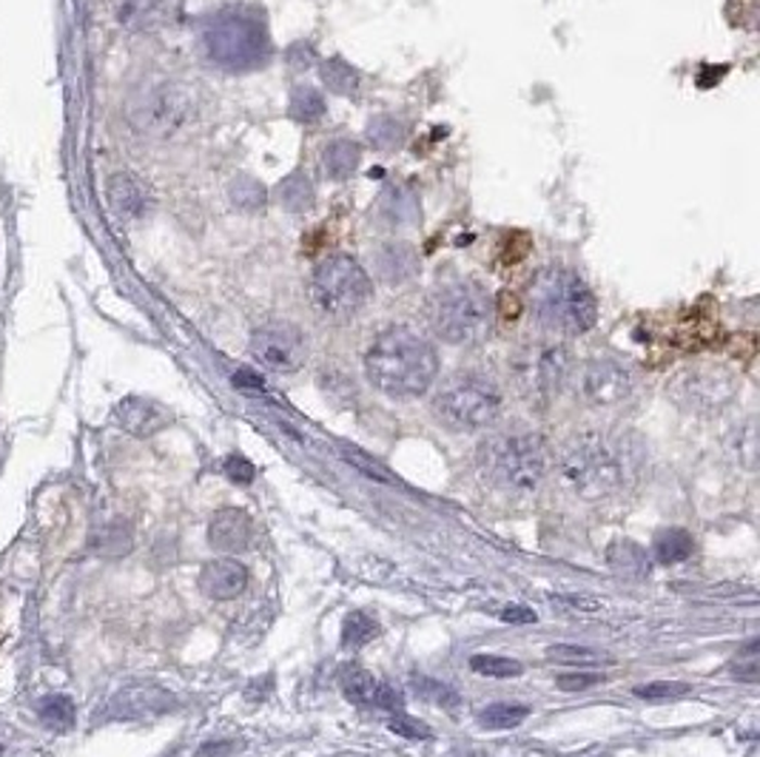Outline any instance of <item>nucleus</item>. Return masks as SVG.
Masks as SVG:
<instances>
[{"label": "nucleus", "instance_id": "nucleus-1", "mask_svg": "<svg viewBox=\"0 0 760 757\" xmlns=\"http://www.w3.org/2000/svg\"><path fill=\"white\" fill-rule=\"evenodd\" d=\"M365 376L384 396L416 399L436 382L439 353L422 333L396 325L370 342L365 353Z\"/></svg>", "mask_w": 760, "mask_h": 757}, {"label": "nucleus", "instance_id": "nucleus-2", "mask_svg": "<svg viewBox=\"0 0 760 757\" xmlns=\"http://www.w3.org/2000/svg\"><path fill=\"white\" fill-rule=\"evenodd\" d=\"M535 323L556 337H579L598 323V302L584 279L570 268H544L530 286Z\"/></svg>", "mask_w": 760, "mask_h": 757}, {"label": "nucleus", "instance_id": "nucleus-3", "mask_svg": "<svg viewBox=\"0 0 760 757\" xmlns=\"http://www.w3.org/2000/svg\"><path fill=\"white\" fill-rule=\"evenodd\" d=\"M476 465L490 488L507 495H528L539 490L547 472V451L539 436L524 430L487 436L479 451Z\"/></svg>", "mask_w": 760, "mask_h": 757}, {"label": "nucleus", "instance_id": "nucleus-4", "mask_svg": "<svg viewBox=\"0 0 760 757\" xmlns=\"http://www.w3.org/2000/svg\"><path fill=\"white\" fill-rule=\"evenodd\" d=\"M208 61L223 72H254L271 61V38L265 23L245 9H223L208 17L203 29Z\"/></svg>", "mask_w": 760, "mask_h": 757}, {"label": "nucleus", "instance_id": "nucleus-5", "mask_svg": "<svg viewBox=\"0 0 760 757\" xmlns=\"http://www.w3.org/2000/svg\"><path fill=\"white\" fill-rule=\"evenodd\" d=\"M626 470L630 462L624 444L604 433L575 436V442L561 456V476L587 502L616 495L624 488Z\"/></svg>", "mask_w": 760, "mask_h": 757}, {"label": "nucleus", "instance_id": "nucleus-6", "mask_svg": "<svg viewBox=\"0 0 760 757\" xmlns=\"http://www.w3.org/2000/svg\"><path fill=\"white\" fill-rule=\"evenodd\" d=\"M493 305L487 293L476 282H451L442 286L428 305V319L436 337L447 345L470 348L484 342L493 328Z\"/></svg>", "mask_w": 760, "mask_h": 757}, {"label": "nucleus", "instance_id": "nucleus-7", "mask_svg": "<svg viewBox=\"0 0 760 757\" xmlns=\"http://www.w3.org/2000/svg\"><path fill=\"white\" fill-rule=\"evenodd\" d=\"M502 411V388L490 376L473 370L451 376L433 399V413L453 430H484L496 425Z\"/></svg>", "mask_w": 760, "mask_h": 757}, {"label": "nucleus", "instance_id": "nucleus-8", "mask_svg": "<svg viewBox=\"0 0 760 757\" xmlns=\"http://www.w3.org/2000/svg\"><path fill=\"white\" fill-rule=\"evenodd\" d=\"M200 103L191 86L177 80H160L140 89L128 103V123L143 137L172 140L194 123Z\"/></svg>", "mask_w": 760, "mask_h": 757}, {"label": "nucleus", "instance_id": "nucleus-9", "mask_svg": "<svg viewBox=\"0 0 760 757\" xmlns=\"http://www.w3.org/2000/svg\"><path fill=\"white\" fill-rule=\"evenodd\" d=\"M368 270L354 256L333 254L317 265L311 277V302L325 319L345 323L356 316L370 300Z\"/></svg>", "mask_w": 760, "mask_h": 757}, {"label": "nucleus", "instance_id": "nucleus-10", "mask_svg": "<svg viewBox=\"0 0 760 757\" xmlns=\"http://www.w3.org/2000/svg\"><path fill=\"white\" fill-rule=\"evenodd\" d=\"M510 374L530 405H549L570 379V353L558 342H535L512 356Z\"/></svg>", "mask_w": 760, "mask_h": 757}, {"label": "nucleus", "instance_id": "nucleus-11", "mask_svg": "<svg viewBox=\"0 0 760 757\" xmlns=\"http://www.w3.org/2000/svg\"><path fill=\"white\" fill-rule=\"evenodd\" d=\"M251 359L271 374H296L308 359V339L291 323H265L251 333Z\"/></svg>", "mask_w": 760, "mask_h": 757}, {"label": "nucleus", "instance_id": "nucleus-12", "mask_svg": "<svg viewBox=\"0 0 760 757\" xmlns=\"http://www.w3.org/2000/svg\"><path fill=\"white\" fill-rule=\"evenodd\" d=\"M633 388V370L616 359H590L581 370V396L595 407H612L624 402Z\"/></svg>", "mask_w": 760, "mask_h": 757}, {"label": "nucleus", "instance_id": "nucleus-13", "mask_svg": "<svg viewBox=\"0 0 760 757\" xmlns=\"http://www.w3.org/2000/svg\"><path fill=\"white\" fill-rule=\"evenodd\" d=\"M732 390H735V384H732L730 376L718 374V370H689L672 384L677 402H684L689 407H707V411L730 402Z\"/></svg>", "mask_w": 760, "mask_h": 757}, {"label": "nucleus", "instance_id": "nucleus-14", "mask_svg": "<svg viewBox=\"0 0 760 757\" xmlns=\"http://www.w3.org/2000/svg\"><path fill=\"white\" fill-rule=\"evenodd\" d=\"M106 197L112 211L123 223H143L151 211H154V194H151V188L145 186L140 177H135V174L128 172L114 174L106 186Z\"/></svg>", "mask_w": 760, "mask_h": 757}, {"label": "nucleus", "instance_id": "nucleus-15", "mask_svg": "<svg viewBox=\"0 0 760 757\" xmlns=\"http://www.w3.org/2000/svg\"><path fill=\"white\" fill-rule=\"evenodd\" d=\"M114 419L126 433L137 436V439H151L160 430H166L172 425V413L154 399L145 396H126L114 411Z\"/></svg>", "mask_w": 760, "mask_h": 757}, {"label": "nucleus", "instance_id": "nucleus-16", "mask_svg": "<svg viewBox=\"0 0 760 757\" xmlns=\"http://www.w3.org/2000/svg\"><path fill=\"white\" fill-rule=\"evenodd\" d=\"M200 590L212 601H233L249 590V567L237 558H214L200 570Z\"/></svg>", "mask_w": 760, "mask_h": 757}, {"label": "nucleus", "instance_id": "nucleus-17", "mask_svg": "<svg viewBox=\"0 0 760 757\" xmlns=\"http://www.w3.org/2000/svg\"><path fill=\"white\" fill-rule=\"evenodd\" d=\"M254 539V521L240 507H223L208 521V544L217 553H242Z\"/></svg>", "mask_w": 760, "mask_h": 757}, {"label": "nucleus", "instance_id": "nucleus-18", "mask_svg": "<svg viewBox=\"0 0 760 757\" xmlns=\"http://www.w3.org/2000/svg\"><path fill=\"white\" fill-rule=\"evenodd\" d=\"M419 254L407 242H384L373 256V270L388 286H402L419 274Z\"/></svg>", "mask_w": 760, "mask_h": 757}, {"label": "nucleus", "instance_id": "nucleus-19", "mask_svg": "<svg viewBox=\"0 0 760 757\" xmlns=\"http://www.w3.org/2000/svg\"><path fill=\"white\" fill-rule=\"evenodd\" d=\"M362 149L354 140H333L328 149L322 151V172L328 180L342 182L359 168Z\"/></svg>", "mask_w": 760, "mask_h": 757}, {"label": "nucleus", "instance_id": "nucleus-20", "mask_svg": "<svg viewBox=\"0 0 760 757\" xmlns=\"http://www.w3.org/2000/svg\"><path fill=\"white\" fill-rule=\"evenodd\" d=\"M277 203L291 214H305L317 203V188L311 182L308 174L294 172L277 186Z\"/></svg>", "mask_w": 760, "mask_h": 757}, {"label": "nucleus", "instance_id": "nucleus-21", "mask_svg": "<svg viewBox=\"0 0 760 757\" xmlns=\"http://www.w3.org/2000/svg\"><path fill=\"white\" fill-rule=\"evenodd\" d=\"M695 541L693 535L681 527H670V530H661L653 541V555L658 564H681L686 558H693Z\"/></svg>", "mask_w": 760, "mask_h": 757}, {"label": "nucleus", "instance_id": "nucleus-22", "mask_svg": "<svg viewBox=\"0 0 760 757\" xmlns=\"http://www.w3.org/2000/svg\"><path fill=\"white\" fill-rule=\"evenodd\" d=\"M379 211L393 226H410L419 217V203H416V197L407 188L391 186L382 194V200H379Z\"/></svg>", "mask_w": 760, "mask_h": 757}, {"label": "nucleus", "instance_id": "nucleus-23", "mask_svg": "<svg viewBox=\"0 0 760 757\" xmlns=\"http://www.w3.org/2000/svg\"><path fill=\"white\" fill-rule=\"evenodd\" d=\"M339 686L345 692V697L356 706L373 704V692H377V681L368 669H362L359 664H345L339 669Z\"/></svg>", "mask_w": 760, "mask_h": 757}, {"label": "nucleus", "instance_id": "nucleus-24", "mask_svg": "<svg viewBox=\"0 0 760 757\" xmlns=\"http://www.w3.org/2000/svg\"><path fill=\"white\" fill-rule=\"evenodd\" d=\"M547 658L565 667H601V664H612V655L604 649H595L587 644H553L547 649Z\"/></svg>", "mask_w": 760, "mask_h": 757}, {"label": "nucleus", "instance_id": "nucleus-25", "mask_svg": "<svg viewBox=\"0 0 760 757\" xmlns=\"http://www.w3.org/2000/svg\"><path fill=\"white\" fill-rule=\"evenodd\" d=\"M228 200H231L233 209L242 211V214H256V211H263L265 203H268V191H265L263 182L254 180V177H237V180L228 186Z\"/></svg>", "mask_w": 760, "mask_h": 757}, {"label": "nucleus", "instance_id": "nucleus-26", "mask_svg": "<svg viewBox=\"0 0 760 757\" xmlns=\"http://www.w3.org/2000/svg\"><path fill=\"white\" fill-rule=\"evenodd\" d=\"M38 715L43 720V727H49L52 732H68L77 720L75 704L66 695H49L46 701H40Z\"/></svg>", "mask_w": 760, "mask_h": 757}, {"label": "nucleus", "instance_id": "nucleus-27", "mask_svg": "<svg viewBox=\"0 0 760 757\" xmlns=\"http://www.w3.org/2000/svg\"><path fill=\"white\" fill-rule=\"evenodd\" d=\"M288 112H291V117L300 123L322 121V114H325L322 91L314 89V86H294V91H291V103H288Z\"/></svg>", "mask_w": 760, "mask_h": 757}, {"label": "nucleus", "instance_id": "nucleus-28", "mask_svg": "<svg viewBox=\"0 0 760 757\" xmlns=\"http://www.w3.org/2000/svg\"><path fill=\"white\" fill-rule=\"evenodd\" d=\"M319 75H322V83L333 91V94H356L362 80L359 72H356L347 61H342V58L325 61L322 68H319Z\"/></svg>", "mask_w": 760, "mask_h": 757}, {"label": "nucleus", "instance_id": "nucleus-29", "mask_svg": "<svg viewBox=\"0 0 760 757\" xmlns=\"http://www.w3.org/2000/svg\"><path fill=\"white\" fill-rule=\"evenodd\" d=\"M377 635H379L377 618L368 613H362V609L347 615L345 623H342V644H345L347 649H362V646L370 644Z\"/></svg>", "mask_w": 760, "mask_h": 757}, {"label": "nucleus", "instance_id": "nucleus-30", "mask_svg": "<svg viewBox=\"0 0 760 757\" xmlns=\"http://www.w3.org/2000/svg\"><path fill=\"white\" fill-rule=\"evenodd\" d=\"M405 135H407L405 123L391 117V114L373 117V121L368 123V140L373 149H382V151L396 149V146L405 143Z\"/></svg>", "mask_w": 760, "mask_h": 757}, {"label": "nucleus", "instance_id": "nucleus-31", "mask_svg": "<svg viewBox=\"0 0 760 757\" xmlns=\"http://www.w3.org/2000/svg\"><path fill=\"white\" fill-rule=\"evenodd\" d=\"M339 453H342L347 465L356 467L365 479H373L379 481V484H396V476H393L382 462H377V458L368 456V453L359 451V447H354V444H339Z\"/></svg>", "mask_w": 760, "mask_h": 757}, {"label": "nucleus", "instance_id": "nucleus-32", "mask_svg": "<svg viewBox=\"0 0 760 757\" xmlns=\"http://www.w3.org/2000/svg\"><path fill=\"white\" fill-rule=\"evenodd\" d=\"M530 715L528 706L521 704H490L479 712V723L487 729H516Z\"/></svg>", "mask_w": 760, "mask_h": 757}, {"label": "nucleus", "instance_id": "nucleus-33", "mask_svg": "<svg viewBox=\"0 0 760 757\" xmlns=\"http://www.w3.org/2000/svg\"><path fill=\"white\" fill-rule=\"evenodd\" d=\"M131 530H128L123 521H114V525L103 527V530L94 535V541H91V547H94V553L98 555H114V558H121V555H126L128 550H131Z\"/></svg>", "mask_w": 760, "mask_h": 757}, {"label": "nucleus", "instance_id": "nucleus-34", "mask_svg": "<svg viewBox=\"0 0 760 757\" xmlns=\"http://www.w3.org/2000/svg\"><path fill=\"white\" fill-rule=\"evenodd\" d=\"M163 12V0H126L121 9V23L131 29H149Z\"/></svg>", "mask_w": 760, "mask_h": 757}, {"label": "nucleus", "instance_id": "nucleus-35", "mask_svg": "<svg viewBox=\"0 0 760 757\" xmlns=\"http://www.w3.org/2000/svg\"><path fill=\"white\" fill-rule=\"evenodd\" d=\"M414 690H416V695L425 697V701H430V704L442 706V709H459L461 706L459 692L453 690V686H447V683L433 681V678L414 676Z\"/></svg>", "mask_w": 760, "mask_h": 757}, {"label": "nucleus", "instance_id": "nucleus-36", "mask_svg": "<svg viewBox=\"0 0 760 757\" xmlns=\"http://www.w3.org/2000/svg\"><path fill=\"white\" fill-rule=\"evenodd\" d=\"M470 669L476 676L487 678H519L524 672L516 658H502V655H473L470 658Z\"/></svg>", "mask_w": 760, "mask_h": 757}, {"label": "nucleus", "instance_id": "nucleus-37", "mask_svg": "<svg viewBox=\"0 0 760 757\" xmlns=\"http://www.w3.org/2000/svg\"><path fill=\"white\" fill-rule=\"evenodd\" d=\"M610 564L618 572H624V576H644L649 570L647 553L635 547V544H630V541L610 547Z\"/></svg>", "mask_w": 760, "mask_h": 757}, {"label": "nucleus", "instance_id": "nucleus-38", "mask_svg": "<svg viewBox=\"0 0 760 757\" xmlns=\"http://www.w3.org/2000/svg\"><path fill=\"white\" fill-rule=\"evenodd\" d=\"M689 683H677V681H655V683H644V686H635V695L644 697V701H675V697L689 695Z\"/></svg>", "mask_w": 760, "mask_h": 757}, {"label": "nucleus", "instance_id": "nucleus-39", "mask_svg": "<svg viewBox=\"0 0 760 757\" xmlns=\"http://www.w3.org/2000/svg\"><path fill=\"white\" fill-rule=\"evenodd\" d=\"M391 732L393 735H400V737H407V741H428L430 737V727L428 723H422V720H416V718H410V715H405V712H396L391 718Z\"/></svg>", "mask_w": 760, "mask_h": 757}, {"label": "nucleus", "instance_id": "nucleus-40", "mask_svg": "<svg viewBox=\"0 0 760 757\" xmlns=\"http://www.w3.org/2000/svg\"><path fill=\"white\" fill-rule=\"evenodd\" d=\"M735 676L740 681H758L760 676V658H758V641H749L744 646V653L735 658Z\"/></svg>", "mask_w": 760, "mask_h": 757}, {"label": "nucleus", "instance_id": "nucleus-41", "mask_svg": "<svg viewBox=\"0 0 760 757\" xmlns=\"http://www.w3.org/2000/svg\"><path fill=\"white\" fill-rule=\"evenodd\" d=\"M373 704L384 712H405V695L402 690H396L393 683H377V692H373Z\"/></svg>", "mask_w": 760, "mask_h": 757}, {"label": "nucleus", "instance_id": "nucleus-42", "mask_svg": "<svg viewBox=\"0 0 760 757\" xmlns=\"http://www.w3.org/2000/svg\"><path fill=\"white\" fill-rule=\"evenodd\" d=\"M604 678L598 672H570V676H558L556 686L565 692H584L590 686H598Z\"/></svg>", "mask_w": 760, "mask_h": 757}, {"label": "nucleus", "instance_id": "nucleus-43", "mask_svg": "<svg viewBox=\"0 0 760 757\" xmlns=\"http://www.w3.org/2000/svg\"><path fill=\"white\" fill-rule=\"evenodd\" d=\"M226 476L233 481V484H242V488H245V484H251V481H254L256 467L251 465L249 458L228 456L226 458Z\"/></svg>", "mask_w": 760, "mask_h": 757}, {"label": "nucleus", "instance_id": "nucleus-44", "mask_svg": "<svg viewBox=\"0 0 760 757\" xmlns=\"http://www.w3.org/2000/svg\"><path fill=\"white\" fill-rule=\"evenodd\" d=\"M288 61H291V66L294 68H305V63L317 61V52H314L311 46L300 43L294 46V49H288Z\"/></svg>", "mask_w": 760, "mask_h": 757}, {"label": "nucleus", "instance_id": "nucleus-45", "mask_svg": "<svg viewBox=\"0 0 760 757\" xmlns=\"http://www.w3.org/2000/svg\"><path fill=\"white\" fill-rule=\"evenodd\" d=\"M502 621L505 623H535V613L528 607H507L502 613Z\"/></svg>", "mask_w": 760, "mask_h": 757}, {"label": "nucleus", "instance_id": "nucleus-46", "mask_svg": "<svg viewBox=\"0 0 760 757\" xmlns=\"http://www.w3.org/2000/svg\"><path fill=\"white\" fill-rule=\"evenodd\" d=\"M0 757H3V746H0Z\"/></svg>", "mask_w": 760, "mask_h": 757}]
</instances>
